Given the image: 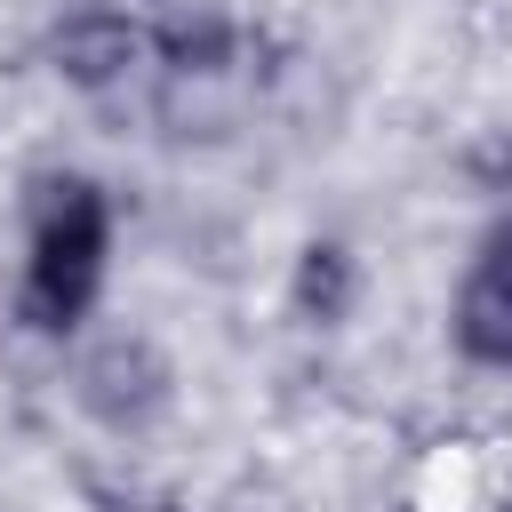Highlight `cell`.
<instances>
[{
	"label": "cell",
	"mask_w": 512,
	"mask_h": 512,
	"mask_svg": "<svg viewBox=\"0 0 512 512\" xmlns=\"http://www.w3.org/2000/svg\"><path fill=\"white\" fill-rule=\"evenodd\" d=\"M104 256H112V208L104 184L88 176H40L24 200V288H16V320L32 336H72L104 288Z\"/></svg>",
	"instance_id": "cell-1"
},
{
	"label": "cell",
	"mask_w": 512,
	"mask_h": 512,
	"mask_svg": "<svg viewBox=\"0 0 512 512\" xmlns=\"http://www.w3.org/2000/svg\"><path fill=\"white\" fill-rule=\"evenodd\" d=\"M72 392H80V408H88L104 432H144V424L168 416V400H176V368H168V352H160L152 336L112 328V336H96V344L80 352Z\"/></svg>",
	"instance_id": "cell-2"
},
{
	"label": "cell",
	"mask_w": 512,
	"mask_h": 512,
	"mask_svg": "<svg viewBox=\"0 0 512 512\" xmlns=\"http://www.w3.org/2000/svg\"><path fill=\"white\" fill-rule=\"evenodd\" d=\"M152 56H160V32L136 24V16H120V8H80V16H56L48 24V64L72 88H120Z\"/></svg>",
	"instance_id": "cell-3"
},
{
	"label": "cell",
	"mask_w": 512,
	"mask_h": 512,
	"mask_svg": "<svg viewBox=\"0 0 512 512\" xmlns=\"http://www.w3.org/2000/svg\"><path fill=\"white\" fill-rule=\"evenodd\" d=\"M448 336L472 368H512V280L464 264L456 280V304H448Z\"/></svg>",
	"instance_id": "cell-4"
},
{
	"label": "cell",
	"mask_w": 512,
	"mask_h": 512,
	"mask_svg": "<svg viewBox=\"0 0 512 512\" xmlns=\"http://www.w3.org/2000/svg\"><path fill=\"white\" fill-rule=\"evenodd\" d=\"M352 296H360L352 248H344V240H304V256H296V280H288V304H296V320H304V328H344Z\"/></svg>",
	"instance_id": "cell-5"
},
{
	"label": "cell",
	"mask_w": 512,
	"mask_h": 512,
	"mask_svg": "<svg viewBox=\"0 0 512 512\" xmlns=\"http://www.w3.org/2000/svg\"><path fill=\"white\" fill-rule=\"evenodd\" d=\"M232 48H240V24H232V16H216V8L160 24V64H168V72H224V64H232Z\"/></svg>",
	"instance_id": "cell-6"
},
{
	"label": "cell",
	"mask_w": 512,
	"mask_h": 512,
	"mask_svg": "<svg viewBox=\"0 0 512 512\" xmlns=\"http://www.w3.org/2000/svg\"><path fill=\"white\" fill-rule=\"evenodd\" d=\"M472 264H480V272H496V280H512V216H496V224L480 232V248H472Z\"/></svg>",
	"instance_id": "cell-7"
},
{
	"label": "cell",
	"mask_w": 512,
	"mask_h": 512,
	"mask_svg": "<svg viewBox=\"0 0 512 512\" xmlns=\"http://www.w3.org/2000/svg\"><path fill=\"white\" fill-rule=\"evenodd\" d=\"M160 512H176V504H160Z\"/></svg>",
	"instance_id": "cell-8"
}]
</instances>
